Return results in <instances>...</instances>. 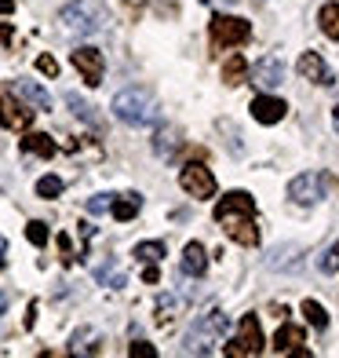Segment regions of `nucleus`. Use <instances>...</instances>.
I'll return each mask as SVG.
<instances>
[{"label":"nucleus","instance_id":"1","mask_svg":"<svg viewBox=\"0 0 339 358\" xmlns=\"http://www.w3.org/2000/svg\"><path fill=\"white\" fill-rule=\"evenodd\" d=\"M216 223H223V231L230 234L237 245L255 249L259 245V227H255V201L245 190L223 194V201L216 205Z\"/></svg>","mask_w":339,"mask_h":358},{"label":"nucleus","instance_id":"2","mask_svg":"<svg viewBox=\"0 0 339 358\" xmlns=\"http://www.w3.org/2000/svg\"><path fill=\"white\" fill-rule=\"evenodd\" d=\"M62 26L70 29V34H103L110 15H106V4L103 0H70L66 8H62Z\"/></svg>","mask_w":339,"mask_h":358},{"label":"nucleus","instance_id":"3","mask_svg":"<svg viewBox=\"0 0 339 358\" xmlns=\"http://www.w3.org/2000/svg\"><path fill=\"white\" fill-rule=\"evenodd\" d=\"M113 113L124 121V124H153L157 121V103H153V95L146 88H124L113 95Z\"/></svg>","mask_w":339,"mask_h":358},{"label":"nucleus","instance_id":"4","mask_svg":"<svg viewBox=\"0 0 339 358\" xmlns=\"http://www.w3.org/2000/svg\"><path fill=\"white\" fill-rule=\"evenodd\" d=\"M226 329H230V318H226L223 311L201 315L197 322H193V329L186 333V351H190V355H212V351L223 344Z\"/></svg>","mask_w":339,"mask_h":358},{"label":"nucleus","instance_id":"5","mask_svg":"<svg viewBox=\"0 0 339 358\" xmlns=\"http://www.w3.org/2000/svg\"><path fill=\"white\" fill-rule=\"evenodd\" d=\"M208 37H212V52L248 44L252 41V22L237 19V15H216V19L208 22Z\"/></svg>","mask_w":339,"mask_h":358},{"label":"nucleus","instance_id":"6","mask_svg":"<svg viewBox=\"0 0 339 358\" xmlns=\"http://www.w3.org/2000/svg\"><path fill=\"white\" fill-rule=\"evenodd\" d=\"M263 351V329H259V318L255 315H245L237 325V336L230 344H223V355L226 358H255Z\"/></svg>","mask_w":339,"mask_h":358},{"label":"nucleus","instance_id":"7","mask_svg":"<svg viewBox=\"0 0 339 358\" xmlns=\"http://www.w3.org/2000/svg\"><path fill=\"white\" fill-rule=\"evenodd\" d=\"M179 187L197 201L216 198V176H212V169H204L201 161H190V165L179 169Z\"/></svg>","mask_w":339,"mask_h":358},{"label":"nucleus","instance_id":"8","mask_svg":"<svg viewBox=\"0 0 339 358\" xmlns=\"http://www.w3.org/2000/svg\"><path fill=\"white\" fill-rule=\"evenodd\" d=\"M73 59V66L80 70V77H84V85L88 88H95V85H103V73H106V59H103V52L99 48H77V52L70 55Z\"/></svg>","mask_w":339,"mask_h":358},{"label":"nucleus","instance_id":"9","mask_svg":"<svg viewBox=\"0 0 339 358\" xmlns=\"http://www.w3.org/2000/svg\"><path fill=\"white\" fill-rule=\"evenodd\" d=\"M0 124H4L8 132H26V128L33 124V110L4 92L0 95Z\"/></svg>","mask_w":339,"mask_h":358},{"label":"nucleus","instance_id":"10","mask_svg":"<svg viewBox=\"0 0 339 358\" xmlns=\"http://www.w3.org/2000/svg\"><path fill=\"white\" fill-rule=\"evenodd\" d=\"M281 80H285V66H281L278 55H263V59L252 66V85H259L263 92L281 88Z\"/></svg>","mask_w":339,"mask_h":358},{"label":"nucleus","instance_id":"11","mask_svg":"<svg viewBox=\"0 0 339 358\" xmlns=\"http://www.w3.org/2000/svg\"><path fill=\"white\" fill-rule=\"evenodd\" d=\"M288 198H292L296 205H314V201L321 198V176H317V172L296 176L292 183H288Z\"/></svg>","mask_w":339,"mask_h":358},{"label":"nucleus","instance_id":"12","mask_svg":"<svg viewBox=\"0 0 339 358\" xmlns=\"http://www.w3.org/2000/svg\"><path fill=\"white\" fill-rule=\"evenodd\" d=\"M296 70H299V77L303 80H314V85H332V70L325 66V59H321L317 52H303L299 55V62H296Z\"/></svg>","mask_w":339,"mask_h":358},{"label":"nucleus","instance_id":"13","mask_svg":"<svg viewBox=\"0 0 339 358\" xmlns=\"http://www.w3.org/2000/svg\"><path fill=\"white\" fill-rule=\"evenodd\" d=\"M285 103L281 99H273V95H259V99H252V117L259 121V124H278L285 117Z\"/></svg>","mask_w":339,"mask_h":358},{"label":"nucleus","instance_id":"14","mask_svg":"<svg viewBox=\"0 0 339 358\" xmlns=\"http://www.w3.org/2000/svg\"><path fill=\"white\" fill-rule=\"evenodd\" d=\"M11 92L22 95L26 103H33V106L44 110V113L52 110V95H47V88H40L37 80H22V77H19V80H11Z\"/></svg>","mask_w":339,"mask_h":358},{"label":"nucleus","instance_id":"15","mask_svg":"<svg viewBox=\"0 0 339 358\" xmlns=\"http://www.w3.org/2000/svg\"><path fill=\"white\" fill-rule=\"evenodd\" d=\"M204 271H208L204 245H201V241H190V245L183 249V274H190V278H201Z\"/></svg>","mask_w":339,"mask_h":358},{"label":"nucleus","instance_id":"16","mask_svg":"<svg viewBox=\"0 0 339 358\" xmlns=\"http://www.w3.org/2000/svg\"><path fill=\"white\" fill-rule=\"evenodd\" d=\"M139 208H142V198H139V194H124V198H113V201H110L113 220H121V223L135 220V216H139Z\"/></svg>","mask_w":339,"mask_h":358},{"label":"nucleus","instance_id":"17","mask_svg":"<svg viewBox=\"0 0 339 358\" xmlns=\"http://www.w3.org/2000/svg\"><path fill=\"white\" fill-rule=\"evenodd\" d=\"M303 340H306V336H303L299 325H281L278 336H273V351H278V355H292Z\"/></svg>","mask_w":339,"mask_h":358},{"label":"nucleus","instance_id":"18","mask_svg":"<svg viewBox=\"0 0 339 358\" xmlns=\"http://www.w3.org/2000/svg\"><path fill=\"white\" fill-rule=\"evenodd\" d=\"M66 106L73 110V117H80L84 124H91V128H99V124H103V117L95 113V106H91L88 99H80L77 92H66Z\"/></svg>","mask_w":339,"mask_h":358},{"label":"nucleus","instance_id":"19","mask_svg":"<svg viewBox=\"0 0 339 358\" xmlns=\"http://www.w3.org/2000/svg\"><path fill=\"white\" fill-rule=\"evenodd\" d=\"M296 252H299V245H278V249L270 252L266 267H270V271H296V267H299Z\"/></svg>","mask_w":339,"mask_h":358},{"label":"nucleus","instance_id":"20","mask_svg":"<svg viewBox=\"0 0 339 358\" xmlns=\"http://www.w3.org/2000/svg\"><path fill=\"white\" fill-rule=\"evenodd\" d=\"M99 344H103V336L95 333V329H77L70 351H73V355H99V351H103Z\"/></svg>","mask_w":339,"mask_h":358},{"label":"nucleus","instance_id":"21","mask_svg":"<svg viewBox=\"0 0 339 358\" xmlns=\"http://www.w3.org/2000/svg\"><path fill=\"white\" fill-rule=\"evenodd\" d=\"M248 73V59L245 55H230L223 62V85H241Z\"/></svg>","mask_w":339,"mask_h":358},{"label":"nucleus","instance_id":"22","mask_svg":"<svg viewBox=\"0 0 339 358\" xmlns=\"http://www.w3.org/2000/svg\"><path fill=\"white\" fill-rule=\"evenodd\" d=\"M22 150H26V154H37V157H55V143L47 139L44 132H29V136L22 139Z\"/></svg>","mask_w":339,"mask_h":358},{"label":"nucleus","instance_id":"23","mask_svg":"<svg viewBox=\"0 0 339 358\" xmlns=\"http://www.w3.org/2000/svg\"><path fill=\"white\" fill-rule=\"evenodd\" d=\"M317 22H321V34L339 41V4H325V8H321Z\"/></svg>","mask_w":339,"mask_h":358},{"label":"nucleus","instance_id":"24","mask_svg":"<svg viewBox=\"0 0 339 358\" xmlns=\"http://www.w3.org/2000/svg\"><path fill=\"white\" fill-rule=\"evenodd\" d=\"M95 282H103V285H110V289H121V285H124V274L117 271V264H113V259H106L103 267H95Z\"/></svg>","mask_w":339,"mask_h":358},{"label":"nucleus","instance_id":"25","mask_svg":"<svg viewBox=\"0 0 339 358\" xmlns=\"http://www.w3.org/2000/svg\"><path fill=\"white\" fill-rule=\"evenodd\" d=\"M135 259H142V264H157V259H165V241H139V245H135Z\"/></svg>","mask_w":339,"mask_h":358},{"label":"nucleus","instance_id":"26","mask_svg":"<svg viewBox=\"0 0 339 358\" xmlns=\"http://www.w3.org/2000/svg\"><path fill=\"white\" fill-rule=\"evenodd\" d=\"M303 315H306V322H310L314 329H329V311L317 300H303Z\"/></svg>","mask_w":339,"mask_h":358},{"label":"nucleus","instance_id":"27","mask_svg":"<svg viewBox=\"0 0 339 358\" xmlns=\"http://www.w3.org/2000/svg\"><path fill=\"white\" fill-rule=\"evenodd\" d=\"M179 132H175V128H160L157 132V143H153V150L160 154V157H172L175 154V146H179V139H175Z\"/></svg>","mask_w":339,"mask_h":358},{"label":"nucleus","instance_id":"28","mask_svg":"<svg viewBox=\"0 0 339 358\" xmlns=\"http://www.w3.org/2000/svg\"><path fill=\"white\" fill-rule=\"evenodd\" d=\"M37 194H40V198H59V194H62V179H59V176L37 179Z\"/></svg>","mask_w":339,"mask_h":358},{"label":"nucleus","instance_id":"29","mask_svg":"<svg viewBox=\"0 0 339 358\" xmlns=\"http://www.w3.org/2000/svg\"><path fill=\"white\" fill-rule=\"evenodd\" d=\"M317 267L325 271V274H336L339 271V241H332V245L325 249V256L317 259Z\"/></svg>","mask_w":339,"mask_h":358},{"label":"nucleus","instance_id":"30","mask_svg":"<svg viewBox=\"0 0 339 358\" xmlns=\"http://www.w3.org/2000/svg\"><path fill=\"white\" fill-rule=\"evenodd\" d=\"M26 238L33 241V245H47V223H40V220H33L26 227Z\"/></svg>","mask_w":339,"mask_h":358},{"label":"nucleus","instance_id":"31","mask_svg":"<svg viewBox=\"0 0 339 358\" xmlns=\"http://www.w3.org/2000/svg\"><path fill=\"white\" fill-rule=\"evenodd\" d=\"M110 201H113V194H95V198H88V213L91 216H103L106 208H110Z\"/></svg>","mask_w":339,"mask_h":358},{"label":"nucleus","instance_id":"32","mask_svg":"<svg viewBox=\"0 0 339 358\" xmlns=\"http://www.w3.org/2000/svg\"><path fill=\"white\" fill-rule=\"evenodd\" d=\"M128 355H132V358H157V348L146 344V340H135V344L128 348Z\"/></svg>","mask_w":339,"mask_h":358},{"label":"nucleus","instance_id":"33","mask_svg":"<svg viewBox=\"0 0 339 358\" xmlns=\"http://www.w3.org/2000/svg\"><path fill=\"white\" fill-rule=\"evenodd\" d=\"M172 311H175V300H172V296H165V300L157 303V322H172V318H175Z\"/></svg>","mask_w":339,"mask_h":358},{"label":"nucleus","instance_id":"34","mask_svg":"<svg viewBox=\"0 0 339 358\" xmlns=\"http://www.w3.org/2000/svg\"><path fill=\"white\" fill-rule=\"evenodd\" d=\"M59 252H62V264H66V267L77 259L73 256V245H70V234H59Z\"/></svg>","mask_w":339,"mask_h":358},{"label":"nucleus","instance_id":"35","mask_svg":"<svg viewBox=\"0 0 339 358\" xmlns=\"http://www.w3.org/2000/svg\"><path fill=\"white\" fill-rule=\"evenodd\" d=\"M37 70L47 73V77H55V73H59V62H55L52 55H40V59H37Z\"/></svg>","mask_w":339,"mask_h":358},{"label":"nucleus","instance_id":"36","mask_svg":"<svg viewBox=\"0 0 339 358\" xmlns=\"http://www.w3.org/2000/svg\"><path fill=\"white\" fill-rule=\"evenodd\" d=\"M142 278H146V282H150V285H157V282H160V274H157V267H153V264H150V267H146V271H142Z\"/></svg>","mask_w":339,"mask_h":358},{"label":"nucleus","instance_id":"37","mask_svg":"<svg viewBox=\"0 0 339 358\" xmlns=\"http://www.w3.org/2000/svg\"><path fill=\"white\" fill-rule=\"evenodd\" d=\"M11 34H15V29H11L8 22H0V44H8V41H11Z\"/></svg>","mask_w":339,"mask_h":358},{"label":"nucleus","instance_id":"38","mask_svg":"<svg viewBox=\"0 0 339 358\" xmlns=\"http://www.w3.org/2000/svg\"><path fill=\"white\" fill-rule=\"evenodd\" d=\"M4 264H8V238H0V271H4Z\"/></svg>","mask_w":339,"mask_h":358},{"label":"nucleus","instance_id":"39","mask_svg":"<svg viewBox=\"0 0 339 358\" xmlns=\"http://www.w3.org/2000/svg\"><path fill=\"white\" fill-rule=\"evenodd\" d=\"M15 11V0H0V15H11Z\"/></svg>","mask_w":339,"mask_h":358},{"label":"nucleus","instance_id":"40","mask_svg":"<svg viewBox=\"0 0 339 358\" xmlns=\"http://www.w3.org/2000/svg\"><path fill=\"white\" fill-rule=\"evenodd\" d=\"M4 311H8V296L0 292V315H4Z\"/></svg>","mask_w":339,"mask_h":358},{"label":"nucleus","instance_id":"41","mask_svg":"<svg viewBox=\"0 0 339 358\" xmlns=\"http://www.w3.org/2000/svg\"><path fill=\"white\" fill-rule=\"evenodd\" d=\"M204 4H223L226 8V4H234V0H204Z\"/></svg>","mask_w":339,"mask_h":358},{"label":"nucleus","instance_id":"42","mask_svg":"<svg viewBox=\"0 0 339 358\" xmlns=\"http://www.w3.org/2000/svg\"><path fill=\"white\" fill-rule=\"evenodd\" d=\"M332 124H336V128H339V106H336V110H332Z\"/></svg>","mask_w":339,"mask_h":358},{"label":"nucleus","instance_id":"43","mask_svg":"<svg viewBox=\"0 0 339 358\" xmlns=\"http://www.w3.org/2000/svg\"><path fill=\"white\" fill-rule=\"evenodd\" d=\"M255 4H263V0H255Z\"/></svg>","mask_w":339,"mask_h":358}]
</instances>
